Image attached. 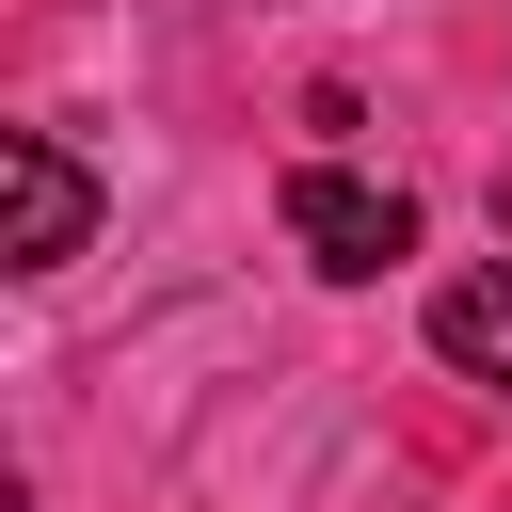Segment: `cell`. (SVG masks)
<instances>
[{"mask_svg": "<svg viewBox=\"0 0 512 512\" xmlns=\"http://www.w3.org/2000/svg\"><path fill=\"white\" fill-rule=\"evenodd\" d=\"M288 240H304L336 288H368V272L416 256V208H400L384 176H352V160H304V176H288Z\"/></svg>", "mask_w": 512, "mask_h": 512, "instance_id": "obj_1", "label": "cell"}, {"mask_svg": "<svg viewBox=\"0 0 512 512\" xmlns=\"http://www.w3.org/2000/svg\"><path fill=\"white\" fill-rule=\"evenodd\" d=\"M432 352H448L464 384H512V256H496V272H448V288H432Z\"/></svg>", "mask_w": 512, "mask_h": 512, "instance_id": "obj_3", "label": "cell"}, {"mask_svg": "<svg viewBox=\"0 0 512 512\" xmlns=\"http://www.w3.org/2000/svg\"><path fill=\"white\" fill-rule=\"evenodd\" d=\"M0 192H16V240H0L16 272H64V256L96 240V176H80L48 128H0Z\"/></svg>", "mask_w": 512, "mask_h": 512, "instance_id": "obj_2", "label": "cell"}]
</instances>
